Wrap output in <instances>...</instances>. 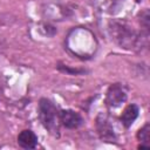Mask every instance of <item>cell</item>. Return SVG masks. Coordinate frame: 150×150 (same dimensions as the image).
<instances>
[{"mask_svg":"<svg viewBox=\"0 0 150 150\" xmlns=\"http://www.w3.org/2000/svg\"><path fill=\"white\" fill-rule=\"evenodd\" d=\"M39 118L43 128L55 137L60 135V111L57 107L48 98L39 101Z\"/></svg>","mask_w":150,"mask_h":150,"instance_id":"6da1fadb","label":"cell"},{"mask_svg":"<svg viewBox=\"0 0 150 150\" xmlns=\"http://www.w3.org/2000/svg\"><path fill=\"white\" fill-rule=\"evenodd\" d=\"M112 39L123 48L134 49L142 43V38L125 22L112 21L109 26Z\"/></svg>","mask_w":150,"mask_h":150,"instance_id":"7a4b0ae2","label":"cell"},{"mask_svg":"<svg viewBox=\"0 0 150 150\" xmlns=\"http://www.w3.org/2000/svg\"><path fill=\"white\" fill-rule=\"evenodd\" d=\"M127 100V90L121 83L111 84L105 95V103L110 108H117Z\"/></svg>","mask_w":150,"mask_h":150,"instance_id":"3957f363","label":"cell"},{"mask_svg":"<svg viewBox=\"0 0 150 150\" xmlns=\"http://www.w3.org/2000/svg\"><path fill=\"white\" fill-rule=\"evenodd\" d=\"M96 129L100 135V137L105 142H114L115 141V132L114 128L109 121V118L103 115L102 112L96 118Z\"/></svg>","mask_w":150,"mask_h":150,"instance_id":"277c9868","label":"cell"},{"mask_svg":"<svg viewBox=\"0 0 150 150\" xmlns=\"http://www.w3.org/2000/svg\"><path fill=\"white\" fill-rule=\"evenodd\" d=\"M60 122L67 129H77L83 124V117L75 110L66 109L60 111Z\"/></svg>","mask_w":150,"mask_h":150,"instance_id":"5b68a950","label":"cell"},{"mask_svg":"<svg viewBox=\"0 0 150 150\" xmlns=\"http://www.w3.org/2000/svg\"><path fill=\"white\" fill-rule=\"evenodd\" d=\"M18 144L22 149H35L38 145V136L29 129L22 130L18 135Z\"/></svg>","mask_w":150,"mask_h":150,"instance_id":"8992f818","label":"cell"},{"mask_svg":"<svg viewBox=\"0 0 150 150\" xmlns=\"http://www.w3.org/2000/svg\"><path fill=\"white\" fill-rule=\"evenodd\" d=\"M138 112H139V108L136 104H129L124 108L123 112L120 116V121L124 125V128L128 129L132 125V123L138 117Z\"/></svg>","mask_w":150,"mask_h":150,"instance_id":"52a82bcc","label":"cell"},{"mask_svg":"<svg viewBox=\"0 0 150 150\" xmlns=\"http://www.w3.org/2000/svg\"><path fill=\"white\" fill-rule=\"evenodd\" d=\"M137 138L141 142L139 148H150V125L146 123L137 132Z\"/></svg>","mask_w":150,"mask_h":150,"instance_id":"ba28073f","label":"cell"},{"mask_svg":"<svg viewBox=\"0 0 150 150\" xmlns=\"http://www.w3.org/2000/svg\"><path fill=\"white\" fill-rule=\"evenodd\" d=\"M57 68H59L60 70H62V71H64V73H68V74H71V75L81 74V73L84 71V70H81V69H70V68H68V67H61V66H59Z\"/></svg>","mask_w":150,"mask_h":150,"instance_id":"9c48e42d","label":"cell"},{"mask_svg":"<svg viewBox=\"0 0 150 150\" xmlns=\"http://www.w3.org/2000/svg\"><path fill=\"white\" fill-rule=\"evenodd\" d=\"M136 1H141V0H136Z\"/></svg>","mask_w":150,"mask_h":150,"instance_id":"30bf717a","label":"cell"}]
</instances>
